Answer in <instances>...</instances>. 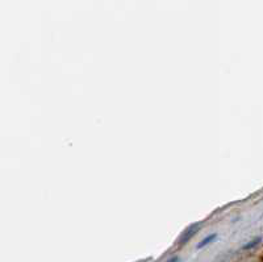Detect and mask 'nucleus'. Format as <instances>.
Here are the masks:
<instances>
[{"label":"nucleus","instance_id":"nucleus-1","mask_svg":"<svg viewBox=\"0 0 263 262\" xmlns=\"http://www.w3.org/2000/svg\"><path fill=\"white\" fill-rule=\"evenodd\" d=\"M199 228H200V224H194V225L190 226L189 230H185L184 233H183L182 237H180V240H179L180 245L185 244V242L189 241V240H191V238L196 235V232L199 231Z\"/></svg>","mask_w":263,"mask_h":262},{"label":"nucleus","instance_id":"nucleus-2","mask_svg":"<svg viewBox=\"0 0 263 262\" xmlns=\"http://www.w3.org/2000/svg\"><path fill=\"white\" fill-rule=\"evenodd\" d=\"M216 237H217V233H211V235H208L206 237H204L203 240L197 244L196 248L197 249H203V248L206 247V245L212 244V242L216 240Z\"/></svg>","mask_w":263,"mask_h":262},{"label":"nucleus","instance_id":"nucleus-3","mask_svg":"<svg viewBox=\"0 0 263 262\" xmlns=\"http://www.w3.org/2000/svg\"><path fill=\"white\" fill-rule=\"evenodd\" d=\"M259 242H260V238L258 237V238H255V240H253V241L248 242V244H246V245H243V248H242V249H245V250H248V249H251V248L257 247V245L259 244Z\"/></svg>","mask_w":263,"mask_h":262},{"label":"nucleus","instance_id":"nucleus-4","mask_svg":"<svg viewBox=\"0 0 263 262\" xmlns=\"http://www.w3.org/2000/svg\"><path fill=\"white\" fill-rule=\"evenodd\" d=\"M166 262H179V257L175 256V257H171L170 259H167Z\"/></svg>","mask_w":263,"mask_h":262}]
</instances>
